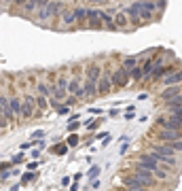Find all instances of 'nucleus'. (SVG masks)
Returning <instances> with one entry per match:
<instances>
[{"label": "nucleus", "instance_id": "17", "mask_svg": "<svg viewBox=\"0 0 182 191\" xmlns=\"http://www.w3.org/2000/svg\"><path fill=\"white\" fill-rule=\"evenodd\" d=\"M87 26H89V28H95V30H102L100 11H89V13H87Z\"/></svg>", "mask_w": 182, "mask_h": 191}, {"label": "nucleus", "instance_id": "51", "mask_svg": "<svg viewBox=\"0 0 182 191\" xmlns=\"http://www.w3.org/2000/svg\"><path fill=\"white\" fill-rule=\"evenodd\" d=\"M127 191H129V189H127Z\"/></svg>", "mask_w": 182, "mask_h": 191}, {"label": "nucleus", "instance_id": "38", "mask_svg": "<svg viewBox=\"0 0 182 191\" xmlns=\"http://www.w3.org/2000/svg\"><path fill=\"white\" fill-rule=\"evenodd\" d=\"M79 128H81V123H79V121H76V119H74V121H70V123H68V132H76V130H79Z\"/></svg>", "mask_w": 182, "mask_h": 191}, {"label": "nucleus", "instance_id": "37", "mask_svg": "<svg viewBox=\"0 0 182 191\" xmlns=\"http://www.w3.org/2000/svg\"><path fill=\"white\" fill-rule=\"evenodd\" d=\"M57 89H66V92H68V79H66V77H61V79H59Z\"/></svg>", "mask_w": 182, "mask_h": 191}, {"label": "nucleus", "instance_id": "33", "mask_svg": "<svg viewBox=\"0 0 182 191\" xmlns=\"http://www.w3.org/2000/svg\"><path fill=\"white\" fill-rule=\"evenodd\" d=\"M66 144H68V146H76V144H79V136H76V132H72V134L68 136Z\"/></svg>", "mask_w": 182, "mask_h": 191}, {"label": "nucleus", "instance_id": "21", "mask_svg": "<svg viewBox=\"0 0 182 191\" xmlns=\"http://www.w3.org/2000/svg\"><path fill=\"white\" fill-rule=\"evenodd\" d=\"M152 68H155V57H148V59L144 62V68H142V79H150Z\"/></svg>", "mask_w": 182, "mask_h": 191}, {"label": "nucleus", "instance_id": "26", "mask_svg": "<svg viewBox=\"0 0 182 191\" xmlns=\"http://www.w3.org/2000/svg\"><path fill=\"white\" fill-rule=\"evenodd\" d=\"M125 13L131 17V23H134V26H140V13H138V9H134V6H127V9H125Z\"/></svg>", "mask_w": 182, "mask_h": 191}, {"label": "nucleus", "instance_id": "22", "mask_svg": "<svg viewBox=\"0 0 182 191\" xmlns=\"http://www.w3.org/2000/svg\"><path fill=\"white\" fill-rule=\"evenodd\" d=\"M87 9H83V6H79V9H74V15H76V23H81V26H87Z\"/></svg>", "mask_w": 182, "mask_h": 191}, {"label": "nucleus", "instance_id": "16", "mask_svg": "<svg viewBox=\"0 0 182 191\" xmlns=\"http://www.w3.org/2000/svg\"><path fill=\"white\" fill-rule=\"evenodd\" d=\"M100 74H102V68H100L97 64H89V66L85 68V79H91V81H95V83H97Z\"/></svg>", "mask_w": 182, "mask_h": 191}, {"label": "nucleus", "instance_id": "50", "mask_svg": "<svg viewBox=\"0 0 182 191\" xmlns=\"http://www.w3.org/2000/svg\"><path fill=\"white\" fill-rule=\"evenodd\" d=\"M2 2H4V4H11V2H15V0H2Z\"/></svg>", "mask_w": 182, "mask_h": 191}, {"label": "nucleus", "instance_id": "19", "mask_svg": "<svg viewBox=\"0 0 182 191\" xmlns=\"http://www.w3.org/2000/svg\"><path fill=\"white\" fill-rule=\"evenodd\" d=\"M178 94H182L180 85H167V89L161 92V100L165 102V100H170V98H174V96H178Z\"/></svg>", "mask_w": 182, "mask_h": 191}, {"label": "nucleus", "instance_id": "27", "mask_svg": "<svg viewBox=\"0 0 182 191\" xmlns=\"http://www.w3.org/2000/svg\"><path fill=\"white\" fill-rule=\"evenodd\" d=\"M182 104V94L174 96V98H170V100H165V108H174V106H180Z\"/></svg>", "mask_w": 182, "mask_h": 191}, {"label": "nucleus", "instance_id": "40", "mask_svg": "<svg viewBox=\"0 0 182 191\" xmlns=\"http://www.w3.org/2000/svg\"><path fill=\"white\" fill-rule=\"evenodd\" d=\"M167 113H172V115H178V117H182V104H180V106H174V108H167Z\"/></svg>", "mask_w": 182, "mask_h": 191}, {"label": "nucleus", "instance_id": "35", "mask_svg": "<svg viewBox=\"0 0 182 191\" xmlns=\"http://www.w3.org/2000/svg\"><path fill=\"white\" fill-rule=\"evenodd\" d=\"M36 89H38V94H40V96H47V98L51 96V89L47 87L45 83H38V87H36Z\"/></svg>", "mask_w": 182, "mask_h": 191}, {"label": "nucleus", "instance_id": "6", "mask_svg": "<svg viewBox=\"0 0 182 191\" xmlns=\"http://www.w3.org/2000/svg\"><path fill=\"white\" fill-rule=\"evenodd\" d=\"M161 64H163V57L155 59V68H152V74H150V81H155V83H159L161 79H165L167 72H172V66H161Z\"/></svg>", "mask_w": 182, "mask_h": 191}, {"label": "nucleus", "instance_id": "46", "mask_svg": "<svg viewBox=\"0 0 182 191\" xmlns=\"http://www.w3.org/2000/svg\"><path fill=\"white\" fill-rule=\"evenodd\" d=\"M91 113H93V115H102V113H104V110H102V108H89Z\"/></svg>", "mask_w": 182, "mask_h": 191}, {"label": "nucleus", "instance_id": "3", "mask_svg": "<svg viewBox=\"0 0 182 191\" xmlns=\"http://www.w3.org/2000/svg\"><path fill=\"white\" fill-rule=\"evenodd\" d=\"M131 178L136 181L140 187H146V189H150L155 185V174L150 170H146V168H140V166L136 168V172L131 174Z\"/></svg>", "mask_w": 182, "mask_h": 191}, {"label": "nucleus", "instance_id": "12", "mask_svg": "<svg viewBox=\"0 0 182 191\" xmlns=\"http://www.w3.org/2000/svg\"><path fill=\"white\" fill-rule=\"evenodd\" d=\"M59 19H61V23H64L66 28H70L72 23H76V15H74V9H70V6H66V9L61 11V15H59Z\"/></svg>", "mask_w": 182, "mask_h": 191}, {"label": "nucleus", "instance_id": "8", "mask_svg": "<svg viewBox=\"0 0 182 191\" xmlns=\"http://www.w3.org/2000/svg\"><path fill=\"white\" fill-rule=\"evenodd\" d=\"M110 89H112L110 74H108V72H102V74H100V79H97V94H100V96H106Z\"/></svg>", "mask_w": 182, "mask_h": 191}, {"label": "nucleus", "instance_id": "47", "mask_svg": "<svg viewBox=\"0 0 182 191\" xmlns=\"http://www.w3.org/2000/svg\"><path fill=\"white\" fill-rule=\"evenodd\" d=\"M61 185H70V176H64L61 178Z\"/></svg>", "mask_w": 182, "mask_h": 191}, {"label": "nucleus", "instance_id": "4", "mask_svg": "<svg viewBox=\"0 0 182 191\" xmlns=\"http://www.w3.org/2000/svg\"><path fill=\"white\" fill-rule=\"evenodd\" d=\"M36 113H38V108H36V98L26 94L23 100H21V117H23V119H32Z\"/></svg>", "mask_w": 182, "mask_h": 191}, {"label": "nucleus", "instance_id": "18", "mask_svg": "<svg viewBox=\"0 0 182 191\" xmlns=\"http://www.w3.org/2000/svg\"><path fill=\"white\" fill-rule=\"evenodd\" d=\"M93 94H97V83L91 81V79H85V83H83V98H91Z\"/></svg>", "mask_w": 182, "mask_h": 191}, {"label": "nucleus", "instance_id": "29", "mask_svg": "<svg viewBox=\"0 0 182 191\" xmlns=\"http://www.w3.org/2000/svg\"><path fill=\"white\" fill-rule=\"evenodd\" d=\"M55 110H57V115H70V106H68L66 102H59V104L55 106Z\"/></svg>", "mask_w": 182, "mask_h": 191}, {"label": "nucleus", "instance_id": "44", "mask_svg": "<svg viewBox=\"0 0 182 191\" xmlns=\"http://www.w3.org/2000/svg\"><path fill=\"white\" fill-rule=\"evenodd\" d=\"M70 191H79V181H74V183L70 185Z\"/></svg>", "mask_w": 182, "mask_h": 191}, {"label": "nucleus", "instance_id": "34", "mask_svg": "<svg viewBox=\"0 0 182 191\" xmlns=\"http://www.w3.org/2000/svg\"><path fill=\"white\" fill-rule=\"evenodd\" d=\"M51 151H53V153H57V155H64V153L68 151V144H55Z\"/></svg>", "mask_w": 182, "mask_h": 191}, {"label": "nucleus", "instance_id": "20", "mask_svg": "<svg viewBox=\"0 0 182 191\" xmlns=\"http://www.w3.org/2000/svg\"><path fill=\"white\" fill-rule=\"evenodd\" d=\"M100 21H102V28H108V30H114V28H117L112 15H108V13H104V11H100Z\"/></svg>", "mask_w": 182, "mask_h": 191}, {"label": "nucleus", "instance_id": "36", "mask_svg": "<svg viewBox=\"0 0 182 191\" xmlns=\"http://www.w3.org/2000/svg\"><path fill=\"white\" fill-rule=\"evenodd\" d=\"M167 144H170V146H172L176 153H178V151L182 153V138H178V140H172V142H167Z\"/></svg>", "mask_w": 182, "mask_h": 191}, {"label": "nucleus", "instance_id": "13", "mask_svg": "<svg viewBox=\"0 0 182 191\" xmlns=\"http://www.w3.org/2000/svg\"><path fill=\"white\" fill-rule=\"evenodd\" d=\"M134 6L136 9H144V11H150V13H157L161 9V4H157L155 0H136Z\"/></svg>", "mask_w": 182, "mask_h": 191}, {"label": "nucleus", "instance_id": "23", "mask_svg": "<svg viewBox=\"0 0 182 191\" xmlns=\"http://www.w3.org/2000/svg\"><path fill=\"white\" fill-rule=\"evenodd\" d=\"M112 19H114V26L117 28H125L129 21H127V15H125V11H121V13H114L112 15Z\"/></svg>", "mask_w": 182, "mask_h": 191}, {"label": "nucleus", "instance_id": "45", "mask_svg": "<svg viewBox=\"0 0 182 191\" xmlns=\"http://www.w3.org/2000/svg\"><path fill=\"white\" fill-rule=\"evenodd\" d=\"M91 187H93V189H97V187H100V181H97V178H93V181H91Z\"/></svg>", "mask_w": 182, "mask_h": 191}, {"label": "nucleus", "instance_id": "41", "mask_svg": "<svg viewBox=\"0 0 182 191\" xmlns=\"http://www.w3.org/2000/svg\"><path fill=\"white\" fill-rule=\"evenodd\" d=\"M21 161H26V155H23V153H19V155H15V157L11 159V164H21Z\"/></svg>", "mask_w": 182, "mask_h": 191}, {"label": "nucleus", "instance_id": "31", "mask_svg": "<svg viewBox=\"0 0 182 191\" xmlns=\"http://www.w3.org/2000/svg\"><path fill=\"white\" fill-rule=\"evenodd\" d=\"M134 66H138V57H127L123 62V68H127V70H131Z\"/></svg>", "mask_w": 182, "mask_h": 191}, {"label": "nucleus", "instance_id": "2", "mask_svg": "<svg viewBox=\"0 0 182 191\" xmlns=\"http://www.w3.org/2000/svg\"><path fill=\"white\" fill-rule=\"evenodd\" d=\"M157 125L161 130H182V117L172 115V113L161 115V117H157Z\"/></svg>", "mask_w": 182, "mask_h": 191}, {"label": "nucleus", "instance_id": "49", "mask_svg": "<svg viewBox=\"0 0 182 191\" xmlns=\"http://www.w3.org/2000/svg\"><path fill=\"white\" fill-rule=\"evenodd\" d=\"M11 164H0V170H4V168H9Z\"/></svg>", "mask_w": 182, "mask_h": 191}, {"label": "nucleus", "instance_id": "42", "mask_svg": "<svg viewBox=\"0 0 182 191\" xmlns=\"http://www.w3.org/2000/svg\"><path fill=\"white\" fill-rule=\"evenodd\" d=\"M32 138H34V140H38V138H45V132H43V130H34V132H32Z\"/></svg>", "mask_w": 182, "mask_h": 191}, {"label": "nucleus", "instance_id": "10", "mask_svg": "<svg viewBox=\"0 0 182 191\" xmlns=\"http://www.w3.org/2000/svg\"><path fill=\"white\" fill-rule=\"evenodd\" d=\"M182 138V130H159V140L163 142H172Z\"/></svg>", "mask_w": 182, "mask_h": 191}, {"label": "nucleus", "instance_id": "1", "mask_svg": "<svg viewBox=\"0 0 182 191\" xmlns=\"http://www.w3.org/2000/svg\"><path fill=\"white\" fill-rule=\"evenodd\" d=\"M66 9V4L61 0H49L47 6L36 11V21H47V19H53V17H59L61 11Z\"/></svg>", "mask_w": 182, "mask_h": 191}, {"label": "nucleus", "instance_id": "39", "mask_svg": "<svg viewBox=\"0 0 182 191\" xmlns=\"http://www.w3.org/2000/svg\"><path fill=\"white\" fill-rule=\"evenodd\" d=\"M83 128H87V130H95V128H97V121L89 119V121H85V123H83Z\"/></svg>", "mask_w": 182, "mask_h": 191}, {"label": "nucleus", "instance_id": "25", "mask_svg": "<svg viewBox=\"0 0 182 191\" xmlns=\"http://www.w3.org/2000/svg\"><path fill=\"white\" fill-rule=\"evenodd\" d=\"M49 100H47V96H40L38 94V98H36V108H38V113H45V110H49Z\"/></svg>", "mask_w": 182, "mask_h": 191}, {"label": "nucleus", "instance_id": "48", "mask_svg": "<svg viewBox=\"0 0 182 191\" xmlns=\"http://www.w3.org/2000/svg\"><path fill=\"white\" fill-rule=\"evenodd\" d=\"M26 2H28V0H15V4H17V6H23Z\"/></svg>", "mask_w": 182, "mask_h": 191}, {"label": "nucleus", "instance_id": "5", "mask_svg": "<svg viewBox=\"0 0 182 191\" xmlns=\"http://www.w3.org/2000/svg\"><path fill=\"white\" fill-rule=\"evenodd\" d=\"M110 81H112V87H125V85L131 81V77H129V70L121 66L119 70H114V72L110 74Z\"/></svg>", "mask_w": 182, "mask_h": 191}, {"label": "nucleus", "instance_id": "30", "mask_svg": "<svg viewBox=\"0 0 182 191\" xmlns=\"http://www.w3.org/2000/svg\"><path fill=\"white\" fill-rule=\"evenodd\" d=\"M34 178H36V172H34V170H28V172H23L21 183H30V181H34Z\"/></svg>", "mask_w": 182, "mask_h": 191}, {"label": "nucleus", "instance_id": "15", "mask_svg": "<svg viewBox=\"0 0 182 191\" xmlns=\"http://www.w3.org/2000/svg\"><path fill=\"white\" fill-rule=\"evenodd\" d=\"M47 2H49V0H28V2L23 4V11H26V13H36L38 9L47 6Z\"/></svg>", "mask_w": 182, "mask_h": 191}, {"label": "nucleus", "instance_id": "32", "mask_svg": "<svg viewBox=\"0 0 182 191\" xmlns=\"http://www.w3.org/2000/svg\"><path fill=\"white\" fill-rule=\"evenodd\" d=\"M87 176H89V181L97 178V176H100V166H91V168H89V172H87Z\"/></svg>", "mask_w": 182, "mask_h": 191}, {"label": "nucleus", "instance_id": "11", "mask_svg": "<svg viewBox=\"0 0 182 191\" xmlns=\"http://www.w3.org/2000/svg\"><path fill=\"white\" fill-rule=\"evenodd\" d=\"M68 94L76 96V98H83V83L79 77H74L72 81H68Z\"/></svg>", "mask_w": 182, "mask_h": 191}, {"label": "nucleus", "instance_id": "14", "mask_svg": "<svg viewBox=\"0 0 182 191\" xmlns=\"http://www.w3.org/2000/svg\"><path fill=\"white\" fill-rule=\"evenodd\" d=\"M9 102H11V110H13L15 121H19L21 119V98L19 96H13V98H9Z\"/></svg>", "mask_w": 182, "mask_h": 191}, {"label": "nucleus", "instance_id": "9", "mask_svg": "<svg viewBox=\"0 0 182 191\" xmlns=\"http://www.w3.org/2000/svg\"><path fill=\"white\" fill-rule=\"evenodd\" d=\"M0 115H4L9 119V123H15V117H13V110H11V102L6 96H0Z\"/></svg>", "mask_w": 182, "mask_h": 191}, {"label": "nucleus", "instance_id": "28", "mask_svg": "<svg viewBox=\"0 0 182 191\" xmlns=\"http://www.w3.org/2000/svg\"><path fill=\"white\" fill-rule=\"evenodd\" d=\"M129 77H131V81H142V66H134L129 70Z\"/></svg>", "mask_w": 182, "mask_h": 191}, {"label": "nucleus", "instance_id": "7", "mask_svg": "<svg viewBox=\"0 0 182 191\" xmlns=\"http://www.w3.org/2000/svg\"><path fill=\"white\" fill-rule=\"evenodd\" d=\"M138 166H140V168H146V170H150V172H155V170L159 168V161L155 159L152 153H148V155H140V157H138Z\"/></svg>", "mask_w": 182, "mask_h": 191}, {"label": "nucleus", "instance_id": "43", "mask_svg": "<svg viewBox=\"0 0 182 191\" xmlns=\"http://www.w3.org/2000/svg\"><path fill=\"white\" fill-rule=\"evenodd\" d=\"M36 168H38V161H30L28 164V170H36Z\"/></svg>", "mask_w": 182, "mask_h": 191}, {"label": "nucleus", "instance_id": "24", "mask_svg": "<svg viewBox=\"0 0 182 191\" xmlns=\"http://www.w3.org/2000/svg\"><path fill=\"white\" fill-rule=\"evenodd\" d=\"M163 83H165V85H178V83H182V70H180V72L170 74V77H165Z\"/></svg>", "mask_w": 182, "mask_h": 191}]
</instances>
